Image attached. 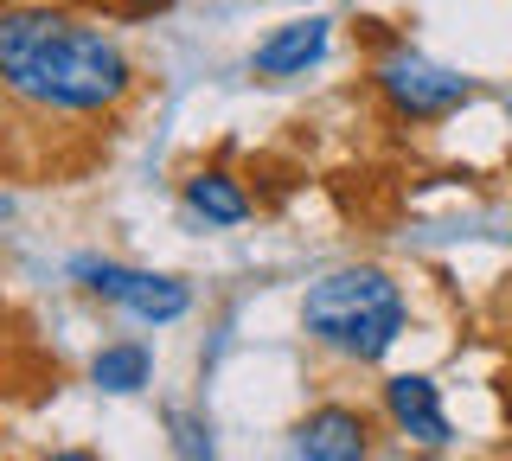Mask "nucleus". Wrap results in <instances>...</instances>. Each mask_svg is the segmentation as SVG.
Segmentation results:
<instances>
[{"instance_id": "f257e3e1", "label": "nucleus", "mask_w": 512, "mask_h": 461, "mask_svg": "<svg viewBox=\"0 0 512 461\" xmlns=\"http://www.w3.org/2000/svg\"><path fill=\"white\" fill-rule=\"evenodd\" d=\"M0 90L39 116H109L135 97V65L116 33L58 7L0 13Z\"/></svg>"}, {"instance_id": "f03ea898", "label": "nucleus", "mask_w": 512, "mask_h": 461, "mask_svg": "<svg viewBox=\"0 0 512 461\" xmlns=\"http://www.w3.org/2000/svg\"><path fill=\"white\" fill-rule=\"evenodd\" d=\"M404 327H410V301L378 263L327 269L301 295V333H308L320 353L352 359V365H378L404 340Z\"/></svg>"}, {"instance_id": "7ed1b4c3", "label": "nucleus", "mask_w": 512, "mask_h": 461, "mask_svg": "<svg viewBox=\"0 0 512 461\" xmlns=\"http://www.w3.org/2000/svg\"><path fill=\"white\" fill-rule=\"evenodd\" d=\"M372 90L384 97V109H391L397 122H442V116H455V109L474 97L468 77L436 65V58H423L416 45H391V52H378Z\"/></svg>"}, {"instance_id": "20e7f679", "label": "nucleus", "mask_w": 512, "mask_h": 461, "mask_svg": "<svg viewBox=\"0 0 512 461\" xmlns=\"http://www.w3.org/2000/svg\"><path fill=\"white\" fill-rule=\"evenodd\" d=\"M71 282L109 308H122L128 321L141 327H173L192 314V289L180 276H154V269H135V263H109V257H77L71 263Z\"/></svg>"}, {"instance_id": "39448f33", "label": "nucleus", "mask_w": 512, "mask_h": 461, "mask_svg": "<svg viewBox=\"0 0 512 461\" xmlns=\"http://www.w3.org/2000/svg\"><path fill=\"white\" fill-rule=\"evenodd\" d=\"M282 461H372V417L359 404H314L288 429Z\"/></svg>"}, {"instance_id": "423d86ee", "label": "nucleus", "mask_w": 512, "mask_h": 461, "mask_svg": "<svg viewBox=\"0 0 512 461\" xmlns=\"http://www.w3.org/2000/svg\"><path fill=\"white\" fill-rule=\"evenodd\" d=\"M384 417H391L397 436H410L416 449H448V442H455L448 410H442V391H436V378H423V372L384 378Z\"/></svg>"}, {"instance_id": "0eeeda50", "label": "nucleus", "mask_w": 512, "mask_h": 461, "mask_svg": "<svg viewBox=\"0 0 512 461\" xmlns=\"http://www.w3.org/2000/svg\"><path fill=\"white\" fill-rule=\"evenodd\" d=\"M327 39H333V20H320V13H308V20H288V26H276V33L250 52V71L256 77H301L308 65L327 58Z\"/></svg>"}, {"instance_id": "6e6552de", "label": "nucleus", "mask_w": 512, "mask_h": 461, "mask_svg": "<svg viewBox=\"0 0 512 461\" xmlns=\"http://www.w3.org/2000/svg\"><path fill=\"white\" fill-rule=\"evenodd\" d=\"M180 199H186V212H192V218H205V225H218V231L244 225V218L256 212V199L244 193V180H237V173H224V167H199V173H186Z\"/></svg>"}, {"instance_id": "1a4fd4ad", "label": "nucleus", "mask_w": 512, "mask_h": 461, "mask_svg": "<svg viewBox=\"0 0 512 461\" xmlns=\"http://www.w3.org/2000/svg\"><path fill=\"white\" fill-rule=\"evenodd\" d=\"M90 385L109 391V397H135L154 385V353L141 340H109L103 353L90 359Z\"/></svg>"}, {"instance_id": "9d476101", "label": "nucleus", "mask_w": 512, "mask_h": 461, "mask_svg": "<svg viewBox=\"0 0 512 461\" xmlns=\"http://www.w3.org/2000/svg\"><path fill=\"white\" fill-rule=\"evenodd\" d=\"M167 429H173V449H180V461H218V455H212V429H205L199 417L167 410Z\"/></svg>"}, {"instance_id": "9b49d317", "label": "nucleus", "mask_w": 512, "mask_h": 461, "mask_svg": "<svg viewBox=\"0 0 512 461\" xmlns=\"http://www.w3.org/2000/svg\"><path fill=\"white\" fill-rule=\"evenodd\" d=\"M26 461H103V455H90V449H45V455H26Z\"/></svg>"}, {"instance_id": "f8f14e48", "label": "nucleus", "mask_w": 512, "mask_h": 461, "mask_svg": "<svg viewBox=\"0 0 512 461\" xmlns=\"http://www.w3.org/2000/svg\"><path fill=\"white\" fill-rule=\"evenodd\" d=\"M116 7H122V13H167L173 0H116Z\"/></svg>"}]
</instances>
